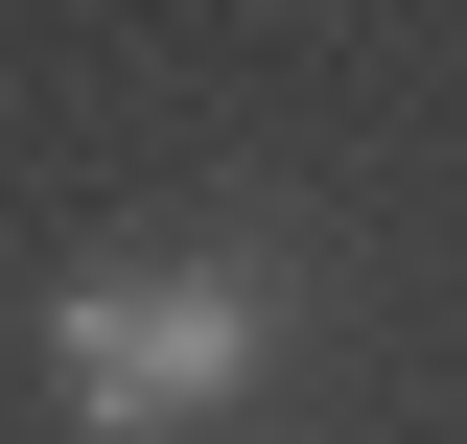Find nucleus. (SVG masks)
Here are the masks:
<instances>
[{"mask_svg": "<svg viewBox=\"0 0 467 444\" xmlns=\"http://www.w3.org/2000/svg\"><path fill=\"white\" fill-rule=\"evenodd\" d=\"M47 397L94 444H164L211 397H257V280H70L47 304Z\"/></svg>", "mask_w": 467, "mask_h": 444, "instance_id": "f257e3e1", "label": "nucleus"}]
</instances>
